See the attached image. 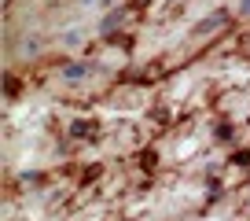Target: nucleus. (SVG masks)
Returning <instances> with one entry per match:
<instances>
[{"label": "nucleus", "instance_id": "f257e3e1", "mask_svg": "<svg viewBox=\"0 0 250 221\" xmlns=\"http://www.w3.org/2000/svg\"><path fill=\"white\" fill-rule=\"evenodd\" d=\"M243 11H250V0H247V4H243Z\"/></svg>", "mask_w": 250, "mask_h": 221}]
</instances>
